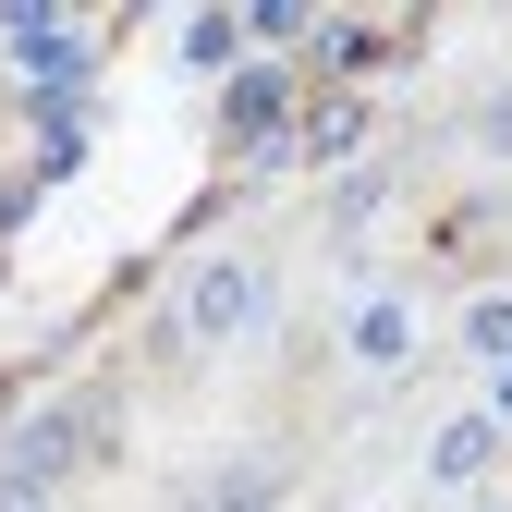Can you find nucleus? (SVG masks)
<instances>
[{
    "label": "nucleus",
    "mask_w": 512,
    "mask_h": 512,
    "mask_svg": "<svg viewBox=\"0 0 512 512\" xmlns=\"http://www.w3.org/2000/svg\"><path fill=\"white\" fill-rule=\"evenodd\" d=\"M256 317H269V281L232 269V256H208V269H196V305H183L171 330L183 342H220V330H256Z\"/></svg>",
    "instance_id": "1"
},
{
    "label": "nucleus",
    "mask_w": 512,
    "mask_h": 512,
    "mask_svg": "<svg viewBox=\"0 0 512 512\" xmlns=\"http://www.w3.org/2000/svg\"><path fill=\"white\" fill-rule=\"evenodd\" d=\"M13 49H25V86H49V98H74V74H86V49H74V25H49V13H13Z\"/></svg>",
    "instance_id": "2"
},
{
    "label": "nucleus",
    "mask_w": 512,
    "mask_h": 512,
    "mask_svg": "<svg viewBox=\"0 0 512 512\" xmlns=\"http://www.w3.org/2000/svg\"><path fill=\"white\" fill-rule=\"evenodd\" d=\"M488 452H500V439H488V415H464L452 439H439V476H452V488H464V476H488Z\"/></svg>",
    "instance_id": "3"
}]
</instances>
